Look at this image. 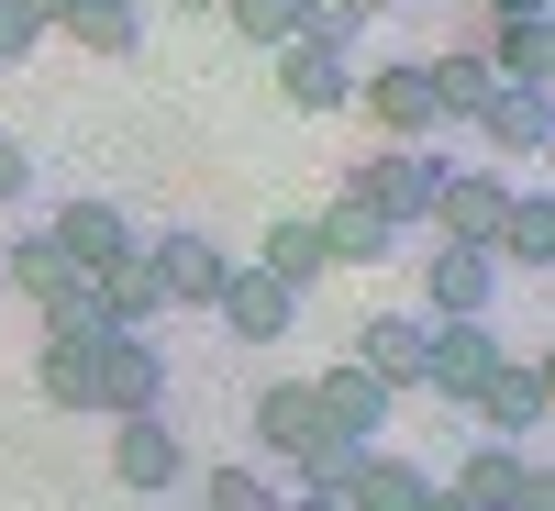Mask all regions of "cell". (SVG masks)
<instances>
[{"instance_id":"obj_16","label":"cell","mask_w":555,"mask_h":511,"mask_svg":"<svg viewBox=\"0 0 555 511\" xmlns=\"http://www.w3.org/2000/svg\"><path fill=\"white\" fill-rule=\"evenodd\" d=\"M145 256H156V278H167V301H190V311H211L222 278H234V256H222L211 234H190V222H178V234H156Z\"/></svg>"},{"instance_id":"obj_18","label":"cell","mask_w":555,"mask_h":511,"mask_svg":"<svg viewBox=\"0 0 555 511\" xmlns=\"http://www.w3.org/2000/svg\"><path fill=\"white\" fill-rule=\"evenodd\" d=\"M311 234H322V267H389V245H400L389 222L366 201H345V190H334V212H311Z\"/></svg>"},{"instance_id":"obj_24","label":"cell","mask_w":555,"mask_h":511,"mask_svg":"<svg viewBox=\"0 0 555 511\" xmlns=\"http://www.w3.org/2000/svg\"><path fill=\"white\" fill-rule=\"evenodd\" d=\"M89 356H101V334H44V356H34V389L56 400V411H89Z\"/></svg>"},{"instance_id":"obj_1","label":"cell","mask_w":555,"mask_h":511,"mask_svg":"<svg viewBox=\"0 0 555 511\" xmlns=\"http://www.w3.org/2000/svg\"><path fill=\"white\" fill-rule=\"evenodd\" d=\"M434 178H444L434 145H366V156L345 167V201H366V212L400 234V222H423V212H434Z\"/></svg>"},{"instance_id":"obj_13","label":"cell","mask_w":555,"mask_h":511,"mask_svg":"<svg viewBox=\"0 0 555 511\" xmlns=\"http://www.w3.org/2000/svg\"><path fill=\"white\" fill-rule=\"evenodd\" d=\"M278 89H289V112H345L356 101V56H345V44L289 34V44H278Z\"/></svg>"},{"instance_id":"obj_27","label":"cell","mask_w":555,"mask_h":511,"mask_svg":"<svg viewBox=\"0 0 555 511\" xmlns=\"http://www.w3.org/2000/svg\"><path fill=\"white\" fill-rule=\"evenodd\" d=\"M211 12H222V23H234L245 44H267V56H278V44H289V34L311 23V0H211Z\"/></svg>"},{"instance_id":"obj_15","label":"cell","mask_w":555,"mask_h":511,"mask_svg":"<svg viewBox=\"0 0 555 511\" xmlns=\"http://www.w3.org/2000/svg\"><path fill=\"white\" fill-rule=\"evenodd\" d=\"M500 301V267L478 245H434L423 256V322H455V311H489Z\"/></svg>"},{"instance_id":"obj_10","label":"cell","mask_w":555,"mask_h":511,"mask_svg":"<svg viewBox=\"0 0 555 511\" xmlns=\"http://www.w3.org/2000/svg\"><path fill=\"white\" fill-rule=\"evenodd\" d=\"M222 334H245V345H278V334H289V322H300V290H278V278L256 267V256H234V278H222Z\"/></svg>"},{"instance_id":"obj_30","label":"cell","mask_w":555,"mask_h":511,"mask_svg":"<svg viewBox=\"0 0 555 511\" xmlns=\"http://www.w3.org/2000/svg\"><path fill=\"white\" fill-rule=\"evenodd\" d=\"M34 44H44V23L23 12V0H0V67H23V56H34Z\"/></svg>"},{"instance_id":"obj_36","label":"cell","mask_w":555,"mask_h":511,"mask_svg":"<svg viewBox=\"0 0 555 511\" xmlns=\"http://www.w3.org/2000/svg\"><path fill=\"white\" fill-rule=\"evenodd\" d=\"M178 12H211V0H178Z\"/></svg>"},{"instance_id":"obj_2","label":"cell","mask_w":555,"mask_h":511,"mask_svg":"<svg viewBox=\"0 0 555 511\" xmlns=\"http://www.w3.org/2000/svg\"><path fill=\"white\" fill-rule=\"evenodd\" d=\"M89 411L101 423H133V411H167V345H145V334H101V356H89Z\"/></svg>"},{"instance_id":"obj_25","label":"cell","mask_w":555,"mask_h":511,"mask_svg":"<svg viewBox=\"0 0 555 511\" xmlns=\"http://www.w3.org/2000/svg\"><path fill=\"white\" fill-rule=\"evenodd\" d=\"M56 34L89 56H133V0H56Z\"/></svg>"},{"instance_id":"obj_8","label":"cell","mask_w":555,"mask_h":511,"mask_svg":"<svg viewBox=\"0 0 555 511\" xmlns=\"http://www.w3.org/2000/svg\"><path fill=\"white\" fill-rule=\"evenodd\" d=\"M500 212H512V178H489V167H444L434 178V245H478L489 256V234H500Z\"/></svg>"},{"instance_id":"obj_3","label":"cell","mask_w":555,"mask_h":511,"mask_svg":"<svg viewBox=\"0 0 555 511\" xmlns=\"http://www.w3.org/2000/svg\"><path fill=\"white\" fill-rule=\"evenodd\" d=\"M467 411H478V434H489V445L544 434V411H555V356H500L489 379L467 389Z\"/></svg>"},{"instance_id":"obj_35","label":"cell","mask_w":555,"mask_h":511,"mask_svg":"<svg viewBox=\"0 0 555 511\" xmlns=\"http://www.w3.org/2000/svg\"><path fill=\"white\" fill-rule=\"evenodd\" d=\"M423 511H467V500H455V489H444V478H434V500H423Z\"/></svg>"},{"instance_id":"obj_11","label":"cell","mask_w":555,"mask_h":511,"mask_svg":"<svg viewBox=\"0 0 555 511\" xmlns=\"http://www.w3.org/2000/svg\"><path fill=\"white\" fill-rule=\"evenodd\" d=\"M489 133V156H544L555 145V89H512V78H489V101L467 112Z\"/></svg>"},{"instance_id":"obj_19","label":"cell","mask_w":555,"mask_h":511,"mask_svg":"<svg viewBox=\"0 0 555 511\" xmlns=\"http://www.w3.org/2000/svg\"><path fill=\"white\" fill-rule=\"evenodd\" d=\"M478 56H489V78H512V89H555V23H489Z\"/></svg>"},{"instance_id":"obj_7","label":"cell","mask_w":555,"mask_h":511,"mask_svg":"<svg viewBox=\"0 0 555 511\" xmlns=\"http://www.w3.org/2000/svg\"><path fill=\"white\" fill-rule=\"evenodd\" d=\"M44 234H56V256H67L78 278H101V267H122L133 245H145V234H133V222H122V201H101V190L56 201V212H44Z\"/></svg>"},{"instance_id":"obj_12","label":"cell","mask_w":555,"mask_h":511,"mask_svg":"<svg viewBox=\"0 0 555 511\" xmlns=\"http://www.w3.org/2000/svg\"><path fill=\"white\" fill-rule=\"evenodd\" d=\"M423 334H434L423 311H366V322H356V367H366L389 400H400V389H423Z\"/></svg>"},{"instance_id":"obj_20","label":"cell","mask_w":555,"mask_h":511,"mask_svg":"<svg viewBox=\"0 0 555 511\" xmlns=\"http://www.w3.org/2000/svg\"><path fill=\"white\" fill-rule=\"evenodd\" d=\"M522 468H533L522 445H489V434H478L467 456H455V478H444V489L467 500V511H512V489H522Z\"/></svg>"},{"instance_id":"obj_31","label":"cell","mask_w":555,"mask_h":511,"mask_svg":"<svg viewBox=\"0 0 555 511\" xmlns=\"http://www.w3.org/2000/svg\"><path fill=\"white\" fill-rule=\"evenodd\" d=\"M34 190V156H23V133H0V212H12Z\"/></svg>"},{"instance_id":"obj_28","label":"cell","mask_w":555,"mask_h":511,"mask_svg":"<svg viewBox=\"0 0 555 511\" xmlns=\"http://www.w3.org/2000/svg\"><path fill=\"white\" fill-rule=\"evenodd\" d=\"M44 334H112L101 322V278H67V290L44 301Z\"/></svg>"},{"instance_id":"obj_23","label":"cell","mask_w":555,"mask_h":511,"mask_svg":"<svg viewBox=\"0 0 555 511\" xmlns=\"http://www.w3.org/2000/svg\"><path fill=\"white\" fill-rule=\"evenodd\" d=\"M0 278H12V290H23L34 311H44V301H56L67 278H78V267H67V256H56V234L34 222V234H12V245H0Z\"/></svg>"},{"instance_id":"obj_21","label":"cell","mask_w":555,"mask_h":511,"mask_svg":"<svg viewBox=\"0 0 555 511\" xmlns=\"http://www.w3.org/2000/svg\"><path fill=\"white\" fill-rule=\"evenodd\" d=\"M167 311V278H156V256L133 245L122 267H101V322H122V334H145V322Z\"/></svg>"},{"instance_id":"obj_34","label":"cell","mask_w":555,"mask_h":511,"mask_svg":"<svg viewBox=\"0 0 555 511\" xmlns=\"http://www.w3.org/2000/svg\"><path fill=\"white\" fill-rule=\"evenodd\" d=\"M278 511H345V500L334 489H300V500H278Z\"/></svg>"},{"instance_id":"obj_14","label":"cell","mask_w":555,"mask_h":511,"mask_svg":"<svg viewBox=\"0 0 555 511\" xmlns=\"http://www.w3.org/2000/svg\"><path fill=\"white\" fill-rule=\"evenodd\" d=\"M311 411H322V434H334V445H366V434L389 423V389L366 379L356 356H334V367H322V379H311Z\"/></svg>"},{"instance_id":"obj_17","label":"cell","mask_w":555,"mask_h":511,"mask_svg":"<svg viewBox=\"0 0 555 511\" xmlns=\"http://www.w3.org/2000/svg\"><path fill=\"white\" fill-rule=\"evenodd\" d=\"M489 267H555V190H512V212H500V234H489Z\"/></svg>"},{"instance_id":"obj_33","label":"cell","mask_w":555,"mask_h":511,"mask_svg":"<svg viewBox=\"0 0 555 511\" xmlns=\"http://www.w3.org/2000/svg\"><path fill=\"white\" fill-rule=\"evenodd\" d=\"M489 23H555V0H478Z\"/></svg>"},{"instance_id":"obj_5","label":"cell","mask_w":555,"mask_h":511,"mask_svg":"<svg viewBox=\"0 0 555 511\" xmlns=\"http://www.w3.org/2000/svg\"><path fill=\"white\" fill-rule=\"evenodd\" d=\"M500 356H512V345L489 334V311H455V322H434V334H423V389H434V400H455V411H467V389L489 379Z\"/></svg>"},{"instance_id":"obj_4","label":"cell","mask_w":555,"mask_h":511,"mask_svg":"<svg viewBox=\"0 0 555 511\" xmlns=\"http://www.w3.org/2000/svg\"><path fill=\"white\" fill-rule=\"evenodd\" d=\"M356 112L378 123V145H434L444 133V112H434V78H423V56H378L356 78Z\"/></svg>"},{"instance_id":"obj_22","label":"cell","mask_w":555,"mask_h":511,"mask_svg":"<svg viewBox=\"0 0 555 511\" xmlns=\"http://www.w3.org/2000/svg\"><path fill=\"white\" fill-rule=\"evenodd\" d=\"M423 78H434V112H444V123H467V112L489 101V56H478L467 34H455L444 56H423Z\"/></svg>"},{"instance_id":"obj_32","label":"cell","mask_w":555,"mask_h":511,"mask_svg":"<svg viewBox=\"0 0 555 511\" xmlns=\"http://www.w3.org/2000/svg\"><path fill=\"white\" fill-rule=\"evenodd\" d=\"M512 511H555V468H522V489H512Z\"/></svg>"},{"instance_id":"obj_29","label":"cell","mask_w":555,"mask_h":511,"mask_svg":"<svg viewBox=\"0 0 555 511\" xmlns=\"http://www.w3.org/2000/svg\"><path fill=\"white\" fill-rule=\"evenodd\" d=\"M201 511H278V489H267L256 468H211V478H201Z\"/></svg>"},{"instance_id":"obj_26","label":"cell","mask_w":555,"mask_h":511,"mask_svg":"<svg viewBox=\"0 0 555 511\" xmlns=\"http://www.w3.org/2000/svg\"><path fill=\"white\" fill-rule=\"evenodd\" d=\"M256 267L278 278V290H311V278H322V234H311V222H267Z\"/></svg>"},{"instance_id":"obj_9","label":"cell","mask_w":555,"mask_h":511,"mask_svg":"<svg viewBox=\"0 0 555 511\" xmlns=\"http://www.w3.org/2000/svg\"><path fill=\"white\" fill-rule=\"evenodd\" d=\"M112 478H122V489H145V500L190 478V445H178L167 411H133V423H112Z\"/></svg>"},{"instance_id":"obj_6","label":"cell","mask_w":555,"mask_h":511,"mask_svg":"<svg viewBox=\"0 0 555 511\" xmlns=\"http://www.w3.org/2000/svg\"><path fill=\"white\" fill-rule=\"evenodd\" d=\"M256 445L278 456V468H300V478L322 468V456H345L334 434H322V411H311V379H267L256 389Z\"/></svg>"}]
</instances>
